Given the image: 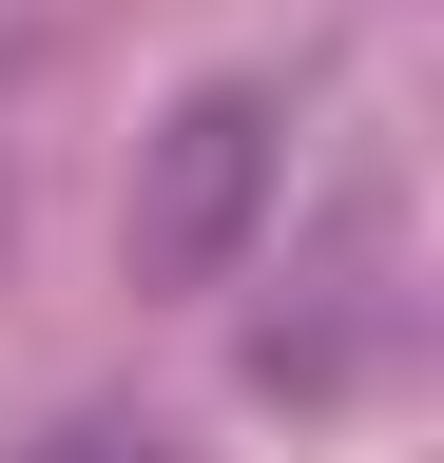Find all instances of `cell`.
Listing matches in <instances>:
<instances>
[{
    "label": "cell",
    "mask_w": 444,
    "mask_h": 463,
    "mask_svg": "<svg viewBox=\"0 0 444 463\" xmlns=\"http://www.w3.org/2000/svg\"><path fill=\"white\" fill-rule=\"evenodd\" d=\"M270 194H290V97H270V78H194L175 116H155V155H136V270L155 289L251 270Z\"/></svg>",
    "instance_id": "obj_1"
},
{
    "label": "cell",
    "mask_w": 444,
    "mask_h": 463,
    "mask_svg": "<svg viewBox=\"0 0 444 463\" xmlns=\"http://www.w3.org/2000/svg\"><path fill=\"white\" fill-rule=\"evenodd\" d=\"M20 463H194L175 425H136V405H78V425H39Z\"/></svg>",
    "instance_id": "obj_2"
}]
</instances>
